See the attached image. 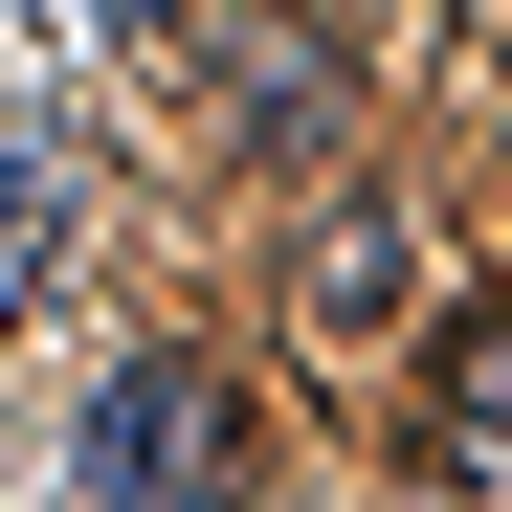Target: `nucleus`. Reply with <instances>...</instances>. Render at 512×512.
<instances>
[{
	"instance_id": "obj_1",
	"label": "nucleus",
	"mask_w": 512,
	"mask_h": 512,
	"mask_svg": "<svg viewBox=\"0 0 512 512\" xmlns=\"http://www.w3.org/2000/svg\"><path fill=\"white\" fill-rule=\"evenodd\" d=\"M90 512H245V423L201 357H134L90 401Z\"/></svg>"
},
{
	"instance_id": "obj_2",
	"label": "nucleus",
	"mask_w": 512,
	"mask_h": 512,
	"mask_svg": "<svg viewBox=\"0 0 512 512\" xmlns=\"http://www.w3.org/2000/svg\"><path fill=\"white\" fill-rule=\"evenodd\" d=\"M423 446H446L468 490H512V312H468V334H446V379H423Z\"/></svg>"
},
{
	"instance_id": "obj_3",
	"label": "nucleus",
	"mask_w": 512,
	"mask_h": 512,
	"mask_svg": "<svg viewBox=\"0 0 512 512\" xmlns=\"http://www.w3.org/2000/svg\"><path fill=\"white\" fill-rule=\"evenodd\" d=\"M45 268H67V156H45V112H0V334L45 312Z\"/></svg>"
},
{
	"instance_id": "obj_4",
	"label": "nucleus",
	"mask_w": 512,
	"mask_h": 512,
	"mask_svg": "<svg viewBox=\"0 0 512 512\" xmlns=\"http://www.w3.org/2000/svg\"><path fill=\"white\" fill-rule=\"evenodd\" d=\"M401 290H423L401 223H334V245H312V334H334V357H401Z\"/></svg>"
}]
</instances>
